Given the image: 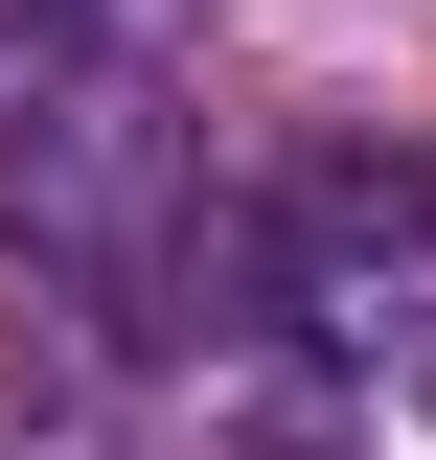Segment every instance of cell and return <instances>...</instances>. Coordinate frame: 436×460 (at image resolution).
Segmentation results:
<instances>
[{
    "mask_svg": "<svg viewBox=\"0 0 436 460\" xmlns=\"http://www.w3.org/2000/svg\"><path fill=\"white\" fill-rule=\"evenodd\" d=\"M0 230H23V277L47 299H115V323H161L207 277V138L161 115L138 47H47L23 115H0Z\"/></svg>",
    "mask_w": 436,
    "mask_h": 460,
    "instance_id": "cell-1",
    "label": "cell"
},
{
    "mask_svg": "<svg viewBox=\"0 0 436 460\" xmlns=\"http://www.w3.org/2000/svg\"><path fill=\"white\" fill-rule=\"evenodd\" d=\"M253 277H275V323L322 345L344 392H436V162L414 138H322L275 184Z\"/></svg>",
    "mask_w": 436,
    "mask_h": 460,
    "instance_id": "cell-2",
    "label": "cell"
}]
</instances>
